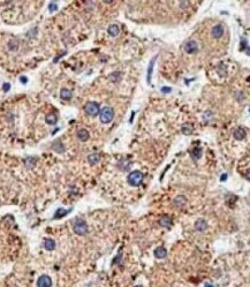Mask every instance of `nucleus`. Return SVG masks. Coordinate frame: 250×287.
<instances>
[{
	"label": "nucleus",
	"mask_w": 250,
	"mask_h": 287,
	"mask_svg": "<svg viewBox=\"0 0 250 287\" xmlns=\"http://www.w3.org/2000/svg\"><path fill=\"white\" fill-rule=\"evenodd\" d=\"M127 181L128 183L133 186V187H138L141 186V183L143 182V173L140 172V171H134V172H130L129 175L127 178Z\"/></svg>",
	"instance_id": "f257e3e1"
},
{
	"label": "nucleus",
	"mask_w": 250,
	"mask_h": 287,
	"mask_svg": "<svg viewBox=\"0 0 250 287\" xmlns=\"http://www.w3.org/2000/svg\"><path fill=\"white\" fill-rule=\"evenodd\" d=\"M73 231L77 235H85L88 233V224L85 223V220L78 218L74 221Z\"/></svg>",
	"instance_id": "f03ea898"
},
{
	"label": "nucleus",
	"mask_w": 250,
	"mask_h": 287,
	"mask_svg": "<svg viewBox=\"0 0 250 287\" xmlns=\"http://www.w3.org/2000/svg\"><path fill=\"white\" fill-rule=\"evenodd\" d=\"M113 118H114V111L109 106L104 107L102 110V112H100V121L103 124H109L111 121L113 120Z\"/></svg>",
	"instance_id": "7ed1b4c3"
},
{
	"label": "nucleus",
	"mask_w": 250,
	"mask_h": 287,
	"mask_svg": "<svg viewBox=\"0 0 250 287\" xmlns=\"http://www.w3.org/2000/svg\"><path fill=\"white\" fill-rule=\"evenodd\" d=\"M84 110L87 112V114L91 115V117H95V115H97L99 113V110H100V109H99L98 103H96V102H88V103L85 104Z\"/></svg>",
	"instance_id": "20e7f679"
},
{
	"label": "nucleus",
	"mask_w": 250,
	"mask_h": 287,
	"mask_svg": "<svg viewBox=\"0 0 250 287\" xmlns=\"http://www.w3.org/2000/svg\"><path fill=\"white\" fill-rule=\"evenodd\" d=\"M37 286L38 287H51L52 286V280L51 278L46 274H43L38 278L37 280Z\"/></svg>",
	"instance_id": "39448f33"
},
{
	"label": "nucleus",
	"mask_w": 250,
	"mask_h": 287,
	"mask_svg": "<svg viewBox=\"0 0 250 287\" xmlns=\"http://www.w3.org/2000/svg\"><path fill=\"white\" fill-rule=\"evenodd\" d=\"M183 48H184V51H186L187 53L193 54V53L197 52L198 51V45L195 41H189V42H187L186 44H184Z\"/></svg>",
	"instance_id": "423d86ee"
},
{
	"label": "nucleus",
	"mask_w": 250,
	"mask_h": 287,
	"mask_svg": "<svg viewBox=\"0 0 250 287\" xmlns=\"http://www.w3.org/2000/svg\"><path fill=\"white\" fill-rule=\"evenodd\" d=\"M211 34H212V37H213V38L219 39L220 37H223V35H224V27L221 26V24L214 26L213 28H212V30H211Z\"/></svg>",
	"instance_id": "0eeeda50"
},
{
	"label": "nucleus",
	"mask_w": 250,
	"mask_h": 287,
	"mask_svg": "<svg viewBox=\"0 0 250 287\" xmlns=\"http://www.w3.org/2000/svg\"><path fill=\"white\" fill-rule=\"evenodd\" d=\"M245 131L242 128V127H239V128H236L234 131V133H233V136H234L235 140H238V141H241V140H243L245 137Z\"/></svg>",
	"instance_id": "6e6552de"
},
{
	"label": "nucleus",
	"mask_w": 250,
	"mask_h": 287,
	"mask_svg": "<svg viewBox=\"0 0 250 287\" xmlns=\"http://www.w3.org/2000/svg\"><path fill=\"white\" fill-rule=\"evenodd\" d=\"M195 228H196L198 232H203V231H205L206 228H208V223H206V220H204V219L196 220V223H195Z\"/></svg>",
	"instance_id": "1a4fd4ad"
},
{
	"label": "nucleus",
	"mask_w": 250,
	"mask_h": 287,
	"mask_svg": "<svg viewBox=\"0 0 250 287\" xmlns=\"http://www.w3.org/2000/svg\"><path fill=\"white\" fill-rule=\"evenodd\" d=\"M73 97V94H72V91L69 90V89H66L63 88L60 90V98L63 100H69L70 98Z\"/></svg>",
	"instance_id": "9d476101"
},
{
	"label": "nucleus",
	"mask_w": 250,
	"mask_h": 287,
	"mask_svg": "<svg viewBox=\"0 0 250 287\" xmlns=\"http://www.w3.org/2000/svg\"><path fill=\"white\" fill-rule=\"evenodd\" d=\"M158 58V56H155L153 59H152L150 63H149V67H148V75H146V82L148 84H150V81H151V74H152V69H153V65H155V61L156 59Z\"/></svg>",
	"instance_id": "9b49d317"
},
{
	"label": "nucleus",
	"mask_w": 250,
	"mask_h": 287,
	"mask_svg": "<svg viewBox=\"0 0 250 287\" xmlns=\"http://www.w3.org/2000/svg\"><path fill=\"white\" fill-rule=\"evenodd\" d=\"M159 224L162 225V227L170 228V227L172 226V219H171L168 216H162V218L159 219Z\"/></svg>",
	"instance_id": "f8f14e48"
},
{
	"label": "nucleus",
	"mask_w": 250,
	"mask_h": 287,
	"mask_svg": "<svg viewBox=\"0 0 250 287\" xmlns=\"http://www.w3.org/2000/svg\"><path fill=\"white\" fill-rule=\"evenodd\" d=\"M173 203H174V205L177 206V208H181V206H183L184 204L187 203V199H186V196L180 195V196L175 197V199L173 201Z\"/></svg>",
	"instance_id": "ddd939ff"
},
{
	"label": "nucleus",
	"mask_w": 250,
	"mask_h": 287,
	"mask_svg": "<svg viewBox=\"0 0 250 287\" xmlns=\"http://www.w3.org/2000/svg\"><path fill=\"white\" fill-rule=\"evenodd\" d=\"M153 254H155V256H156L157 258H164V257H166V255H167V250L164 247H158V248L155 249Z\"/></svg>",
	"instance_id": "4468645a"
},
{
	"label": "nucleus",
	"mask_w": 250,
	"mask_h": 287,
	"mask_svg": "<svg viewBox=\"0 0 250 287\" xmlns=\"http://www.w3.org/2000/svg\"><path fill=\"white\" fill-rule=\"evenodd\" d=\"M100 160V155L97 153V152H94V153H90L88 156V162L91 164V165H96L97 163H99Z\"/></svg>",
	"instance_id": "2eb2a0df"
},
{
	"label": "nucleus",
	"mask_w": 250,
	"mask_h": 287,
	"mask_svg": "<svg viewBox=\"0 0 250 287\" xmlns=\"http://www.w3.org/2000/svg\"><path fill=\"white\" fill-rule=\"evenodd\" d=\"M77 137H78V140H80V141H82V142L88 141V138H89V131H87V129H84V128L80 129V131H77Z\"/></svg>",
	"instance_id": "dca6fc26"
},
{
	"label": "nucleus",
	"mask_w": 250,
	"mask_h": 287,
	"mask_svg": "<svg viewBox=\"0 0 250 287\" xmlns=\"http://www.w3.org/2000/svg\"><path fill=\"white\" fill-rule=\"evenodd\" d=\"M52 149L54 151H57L58 153H62V152L65 151V146H63V144L59 141V140H57L55 142H53Z\"/></svg>",
	"instance_id": "f3484780"
},
{
	"label": "nucleus",
	"mask_w": 250,
	"mask_h": 287,
	"mask_svg": "<svg viewBox=\"0 0 250 287\" xmlns=\"http://www.w3.org/2000/svg\"><path fill=\"white\" fill-rule=\"evenodd\" d=\"M107 32L109 34V36H112V37L118 36L120 32L119 26H118V24H111V26L109 27V29H107Z\"/></svg>",
	"instance_id": "a211bd4d"
},
{
	"label": "nucleus",
	"mask_w": 250,
	"mask_h": 287,
	"mask_svg": "<svg viewBox=\"0 0 250 287\" xmlns=\"http://www.w3.org/2000/svg\"><path fill=\"white\" fill-rule=\"evenodd\" d=\"M45 121L48 125H55L58 121V117L54 113H50V114H47L45 117Z\"/></svg>",
	"instance_id": "6ab92c4d"
},
{
	"label": "nucleus",
	"mask_w": 250,
	"mask_h": 287,
	"mask_svg": "<svg viewBox=\"0 0 250 287\" xmlns=\"http://www.w3.org/2000/svg\"><path fill=\"white\" fill-rule=\"evenodd\" d=\"M72 210L69 209V210H65V209H58L57 211H55V213H54V218L55 219H59V218H62V217H65L66 214H68L69 212H70Z\"/></svg>",
	"instance_id": "aec40b11"
},
{
	"label": "nucleus",
	"mask_w": 250,
	"mask_h": 287,
	"mask_svg": "<svg viewBox=\"0 0 250 287\" xmlns=\"http://www.w3.org/2000/svg\"><path fill=\"white\" fill-rule=\"evenodd\" d=\"M44 247L46 250H53L55 248V242L52 239H45L44 241Z\"/></svg>",
	"instance_id": "412c9836"
},
{
	"label": "nucleus",
	"mask_w": 250,
	"mask_h": 287,
	"mask_svg": "<svg viewBox=\"0 0 250 287\" xmlns=\"http://www.w3.org/2000/svg\"><path fill=\"white\" fill-rule=\"evenodd\" d=\"M194 131V128L193 126L190 125H183L182 127H181V133H182L183 135H191Z\"/></svg>",
	"instance_id": "4be33fe9"
},
{
	"label": "nucleus",
	"mask_w": 250,
	"mask_h": 287,
	"mask_svg": "<svg viewBox=\"0 0 250 287\" xmlns=\"http://www.w3.org/2000/svg\"><path fill=\"white\" fill-rule=\"evenodd\" d=\"M190 156L193 157L194 160L199 159V158L202 157V149H201V148H195L193 151H191V153H190Z\"/></svg>",
	"instance_id": "5701e85b"
},
{
	"label": "nucleus",
	"mask_w": 250,
	"mask_h": 287,
	"mask_svg": "<svg viewBox=\"0 0 250 287\" xmlns=\"http://www.w3.org/2000/svg\"><path fill=\"white\" fill-rule=\"evenodd\" d=\"M121 76H122V74L120 73V72H114V73L109 74V78L113 81V82H118L119 80H121Z\"/></svg>",
	"instance_id": "b1692460"
},
{
	"label": "nucleus",
	"mask_w": 250,
	"mask_h": 287,
	"mask_svg": "<svg viewBox=\"0 0 250 287\" xmlns=\"http://www.w3.org/2000/svg\"><path fill=\"white\" fill-rule=\"evenodd\" d=\"M57 9H58L57 2H50V5H48V11H50V12H55Z\"/></svg>",
	"instance_id": "393cba45"
},
{
	"label": "nucleus",
	"mask_w": 250,
	"mask_h": 287,
	"mask_svg": "<svg viewBox=\"0 0 250 287\" xmlns=\"http://www.w3.org/2000/svg\"><path fill=\"white\" fill-rule=\"evenodd\" d=\"M162 94H171L172 92V88L171 87H162Z\"/></svg>",
	"instance_id": "a878e982"
},
{
	"label": "nucleus",
	"mask_w": 250,
	"mask_h": 287,
	"mask_svg": "<svg viewBox=\"0 0 250 287\" xmlns=\"http://www.w3.org/2000/svg\"><path fill=\"white\" fill-rule=\"evenodd\" d=\"M2 89H4V91H5V92H7V91L11 89V84H9V83H4V85H2Z\"/></svg>",
	"instance_id": "bb28decb"
},
{
	"label": "nucleus",
	"mask_w": 250,
	"mask_h": 287,
	"mask_svg": "<svg viewBox=\"0 0 250 287\" xmlns=\"http://www.w3.org/2000/svg\"><path fill=\"white\" fill-rule=\"evenodd\" d=\"M20 81H21L23 84H26L27 83V77H26V76H22V77L20 78Z\"/></svg>",
	"instance_id": "cd10ccee"
},
{
	"label": "nucleus",
	"mask_w": 250,
	"mask_h": 287,
	"mask_svg": "<svg viewBox=\"0 0 250 287\" xmlns=\"http://www.w3.org/2000/svg\"><path fill=\"white\" fill-rule=\"evenodd\" d=\"M226 179H227V174H223L221 178H220V181H225Z\"/></svg>",
	"instance_id": "c85d7f7f"
},
{
	"label": "nucleus",
	"mask_w": 250,
	"mask_h": 287,
	"mask_svg": "<svg viewBox=\"0 0 250 287\" xmlns=\"http://www.w3.org/2000/svg\"><path fill=\"white\" fill-rule=\"evenodd\" d=\"M205 287H213V286H212L211 284H206V285H205Z\"/></svg>",
	"instance_id": "c756f323"
},
{
	"label": "nucleus",
	"mask_w": 250,
	"mask_h": 287,
	"mask_svg": "<svg viewBox=\"0 0 250 287\" xmlns=\"http://www.w3.org/2000/svg\"><path fill=\"white\" fill-rule=\"evenodd\" d=\"M136 287H142V286H136Z\"/></svg>",
	"instance_id": "7c9ffc66"
}]
</instances>
